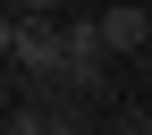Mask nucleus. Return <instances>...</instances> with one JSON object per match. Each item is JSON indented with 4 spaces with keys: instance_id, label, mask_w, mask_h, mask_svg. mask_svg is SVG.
<instances>
[{
    "instance_id": "7ed1b4c3",
    "label": "nucleus",
    "mask_w": 152,
    "mask_h": 135,
    "mask_svg": "<svg viewBox=\"0 0 152 135\" xmlns=\"http://www.w3.org/2000/svg\"><path fill=\"white\" fill-rule=\"evenodd\" d=\"M102 34H110V51H144L152 42V9L144 0H118V9H102Z\"/></svg>"
},
{
    "instance_id": "423d86ee",
    "label": "nucleus",
    "mask_w": 152,
    "mask_h": 135,
    "mask_svg": "<svg viewBox=\"0 0 152 135\" xmlns=\"http://www.w3.org/2000/svg\"><path fill=\"white\" fill-rule=\"evenodd\" d=\"M42 135H85V127H76V118H51V127H42Z\"/></svg>"
},
{
    "instance_id": "6e6552de",
    "label": "nucleus",
    "mask_w": 152,
    "mask_h": 135,
    "mask_svg": "<svg viewBox=\"0 0 152 135\" xmlns=\"http://www.w3.org/2000/svg\"><path fill=\"white\" fill-rule=\"evenodd\" d=\"M102 9H118V0H102Z\"/></svg>"
},
{
    "instance_id": "f257e3e1",
    "label": "nucleus",
    "mask_w": 152,
    "mask_h": 135,
    "mask_svg": "<svg viewBox=\"0 0 152 135\" xmlns=\"http://www.w3.org/2000/svg\"><path fill=\"white\" fill-rule=\"evenodd\" d=\"M0 51H9V68L59 85L68 76V17H9V26H0Z\"/></svg>"
},
{
    "instance_id": "f03ea898",
    "label": "nucleus",
    "mask_w": 152,
    "mask_h": 135,
    "mask_svg": "<svg viewBox=\"0 0 152 135\" xmlns=\"http://www.w3.org/2000/svg\"><path fill=\"white\" fill-rule=\"evenodd\" d=\"M110 34H102V9H85V17H68V76L59 85H85V93H102L110 85Z\"/></svg>"
},
{
    "instance_id": "1a4fd4ad",
    "label": "nucleus",
    "mask_w": 152,
    "mask_h": 135,
    "mask_svg": "<svg viewBox=\"0 0 152 135\" xmlns=\"http://www.w3.org/2000/svg\"><path fill=\"white\" fill-rule=\"evenodd\" d=\"M144 9H152V0H144Z\"/></svg>"
},
{
    "instance_id": "20e7f679",
    "label": "nucleus",
    "mask_w": 152,
    "mask_h": 135,
    "mask_svg": "<svg viewBox=\"0 0 152 135\" xmlns=\"http://www.w3.org/2000/svg\"><path fill=\"white\" fill-rule=\"evenodd\" d=\"M51 118H42V110H17V118H9V135H42Z\"/></svg>"
},
{
    "instance_id": "39448f33",
    "label": "nucleus",
    "mask_w": 152,
    "mask_h": 135,
    "mask_svg": "<svg viewBox=\"0 0 152 135\" xmlns=\"http://www.w3.org/2000/svg\"><path fill=\"white\" fill-rule=\"evenodd\" d=\"M9 9H17V17H51L59 0H9Z\"/></svg>"
},
{
    "instance_id": "0eeeda50",
    "label": "nucleus",
    "mask_w": 152,
    "mask_h": 135,
    "mask_svg": "<svg viewBox=\"0 0 152 135\" xmlns=\"http://www.w3.org/2000/svg\"><path fill=\"white\" fill-rule=\"evenodd\" d=\"M135 135H152V110H144V127H135Z\"/></svg>"
}]
</instances>
